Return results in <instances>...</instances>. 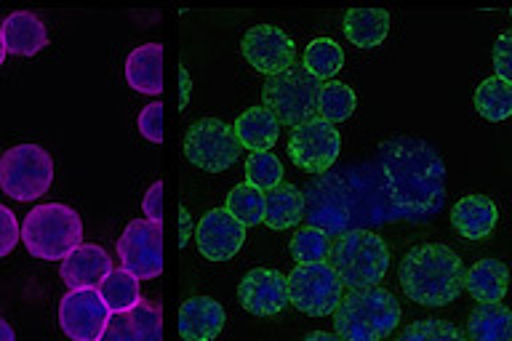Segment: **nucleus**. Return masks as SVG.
<instances>
[{"label": "nucleus", "instance_id": "37", "mask_svg": "<svg viewBox=\"0 0 512 341\" xmlns=\"http://www.w3.org/2000/svg\"><path fill=\"white\" fill-rule=\"evenodd\" d=\"M19 238H22V230H19V222H16L14 211L6 206H0V259L14 251Z\"/></svg>", "mask_w": 512, "mask_h": 341}, {"label": "nucleus", "instance_id": "31", "mask_svg": "<svg viewBox=\"0 0 512 341\" xmlns=\"http://www.w3.org/2000/svg\"><path fill=\"white\" fill-rule=\"evenodd\" d=\"M355 107H358V99H355V91L350 86H344L339 80H328L320 86L318 118H323L326 123H331V126L342 123L355 112Z\"/></svg>", "mask_w": 512, "mask_h": 341}, {"label": "nucleus", "instance_id": "20", "mask_svg": "<svg viewBox=\"0 0 512 341\" xmlns=\"http://www.w3.org/2000/svg\"><path fill=\"white\" fill-rule=\"evenodd\" d=\"M496 219H499L496 203L486 195H467L456 200V206L451 208V227L467 240L488 238L494 232Z\"/></svg>", "mask_w": 512, "mask_h": 341}, {"label": "nucleus", "instance_id": "2", "mask_svg": "<svg viewBox=\"0 0 512 341\" xmlns=\"http://www.w3.org/2000/svg\"><path fill=\"white\" fill-rule=\"evenodd\" d=\"M379 171L400 222H432L446 200V163L430 144L395 136L379 144Z\"/></svg>", "mask_w": 512, "mask_h": 341}, {"label": "nucleus", "instance_id": "19", "mask_svg": "<svg viewBox=\"0 0 512 341\" xmlns=\"http://www.w3.org/2000/svg\"><path fill=\"white\" fill-rule=\"evenodd\" d=\"M224 328L222 304L208 296H192L179 310V336L184 341H214Z\"/></svg>", "mask_w": 512, "mask_h": 341}, {"label": "nucleus", "instance_id": "40", "mask_svg": "<svg viewBox=\"0 0 512 341\" xmlns=\"http://www.w3.org/2000/svg\"><path fill=\"white\" fill-rule=\"evenodd\" d=\"M179 78H182V96H179V104L187 107V104H190V72L182 67V70H179Z\"/></svg>", "mask_w": 512, "mask_h": 341}, {"label": "nucleus", "instance_id": "30", "mask_svg": "<svg viewBox=\"0 0 512 341\" xmlns=\"http://www.w3.org/2000/svg\"><path fill=\"white\" fill-rule=\"evenodd\" d=\"M304 70L315 75L318 80H331L336 72L342 70L344 51L342 46L331 38H315L310 46L304 48Z\"/></svg>", "mask_w": 512, "mask_h": 341}, {"label": "nucleus", "instance_id": "5", "mask_svg": "<svg viewBox=\"0 0 512 341\" xmlns=\"http://www.w3.org/2000/svg\"><path fill=\"white\" fill-rule=\"evenodd\" d=\"M328 264L344 288H376L390 270V246L371 230H350L331 240Z\"/></svg>", "mask_w": 512, "mask_h": 341}, {"label": "nucleus", "instance_id": "34", "mask_svg": "<svg viewBox=\"0 0 512 341\" xmlns=\"http://www.w3.org/2000/svg\"><path fill=\"white\" fill-rule=\"evenodd\" d=\"M246 179L256 190H275L283 182V163L272 152H251L246 160Z\"/></svg>", "mask_w": 512, "mask_h": 341}, {"label": "nucleus", "instance_id": "23", "mask_svg": "<svg viewBox=\"0 0 512 341\" xmlns=\"http://www.w3.org/2000/svg\"><path fill=\"white\" fill-rule=\"evenodd\" d=\"M507 286H510L507 264L499 262V259H480L467 272L464 291H470V296L478 304H502Z\"/></svg>", "mask_w": 512, "mask_h": 341}, {"label": "nucleus", "instance_id": "44", "mask_svg": "<svg viewBox=\"0 0 512 341\" xmlns=\"http://www.w3.org/2000/svg\"><path fill=\"white\" fill-rule=\"evenodd\" d=\"M6 54H8V51H6V40H3V30H0V64L6 62Z\"/></svg>", "mask_w": 512, "mask_h": 341}, {"label": "nucleus", "instance_id": "39", "mask_svg": "<svg viewBox=\"0 0 512 341\" xmlns=\"http://www.w3.org/2000/svg\"><path fill=\"white\" fill-rule=\"evenodd\" d=\"M142 211L150 222H163V182H155L142 200Z\"/></svg>", "mask_w": 512, "mask_h": 341}, {"label": "nucleus", "instance_id": "29", "mask_svg": "<svg viewBox=\"0 0 512 341\" xmlns=\"http://www.w3.org/2000/svg\"><path fill=\"white\" fill-rule=\"evenodd\" d=\"M99 294H102L104 304L112 315L118 312H128L131 307L142 302V294H139V278H134L131 272H126L123 267L120 270H112L110 278L104 280L99 286Z\"/></svg>", "mask_w": 512, "mask_h": 341}, {"label": "nucleus", "instance_id": "27", "mask_svg": "<svg viewBox=\"0 0 512 341\" xmlns=\"http://www.w3.org/2000/svg\"><path fill=\"white\" fill-rule=\"evenodd\" d=\"M470 341H512V310L504 304H478L467 320Z\"/></svg>", "mask_w": 512, "mask_h": 341}, {"label": "nucleus", "instance_id": "42", "mask_svg": "<svg viewBox=\"0 0 512 341\" xmlns=\"http://www.w3.org/2000/svg\"><path fill=\"white\" fill-rule=\"evenodd\" d=\"M304 341H342L336 334H326V331H312L304 336Z\"/></svg>", "mask_w": 512, "mask_h": 341}, {"label": "nucleus", "instance_id": "1", "mask_svg": "<svg viewBox=\"0 0 512 341\" xmlns=\"http://www.w3.org/2000/svg\"><path fill=\"white\" fill-rule=\"evenodd\" d=\"M302 195L307 227H318L334 238L350 230L400 222L384 187L379 163L318 174L310 179Z\"/></svg>", "mask_w": 512, "mask_h": 341}, {"label": "nucleus", "instance_id": "26", "mask_svg": "<svg viewBox=\"0 0 512 341\" xmlns=\"http://www.w3.org/2000/svg\"><path fill=\"white\" fill-rule=\"evenodd\" d=\"M387 32H390V14L384 8H350L344 14V35L352 46H382Z\"/></svg>", "mask_w": 512, "mask_h": 341}, {"label": "nucleus", "instance_id": "7", "mask_svg": "<svg viewBox=\"0 0 512 341\" xmlns=\"http://www.w3.org/2000/svg\"><path fill=\"white\" fill-rule=\"evenodd\" d=\"M320 86L323 83L304 70V64H294L291 70L264 80L262 107L278 118L280 126L299 128L318 118Z\"/></svg>", "mask_w": 512, "mask_h": 341}, {"label": "nucleus", "instance_id": "11", "mask_svg": "<svg viewBox=\"0 0 512 341\" xmlns=\"http://www.w3.org/2000/svg\"><path fill=\"white\" fill-rule=\"evenodd\" d=\"M120 267L139 280H155L163 272V230L158 222L134 219L118 240Z\"/></svg>", "mask_w": 512, "mask_h": 341}, {"label": "nucleus", "instance_id": "43", "mask_svg": "<svg viewBox=\"0 0 512 341\" xmlns=\"http://www.w3.org/2000/svg\"><path fill=\"white\" fill-rule=\"evenodd\" d=\"M0 341H16L14 328L8 326V323L3 318H0Z\"/></svg>", "mask_w": 512, "mask_h": 341}, {"label": "nucleus", "instance_id": "35", "mask_svg": "<svg viewBox=\"0 0 512 341\" xmlns=\"http://www.w3.org/2000/svg\"><path fill=\"white\" fill-rule=\"evenodd\" d=\"M398 341H470L462 328L440 318L416 320L398 336Z\"/></svg>", "mask_w": 512, "mask_h": 341}, {"label": "nucleus", "instance_id": "22", "mask_svg": "<svg viewBox=\"0 0 512 341\" xmlns=\"http://www.w3.org/2000/svg\"><path fill=\"white\" fill-rule=\"evenodd\" d=\"M6 51L14 56H35L40 48L48 46L46 24L40 22L32 11H14L0 24Z\"/></svg>", "mask_w": 512, "mask_h": 341}, {"label": "nucleus", "instance_id": "3", "mask_svg": "<svg viewBox=\"0 0 512 341\" xmlns=\"http://www.w3.org/2000/svg\"><path fill=\"white\" fill-rule=\"evenodd\" d=\"M400 288L411 302L422 307H448L467 283L462 259L443 243H422L403 256L398 270Z\"/></svg>", "mask_w": 512, "mask_h": 341}, {"label": "nucleus", "instance_id": "24", "mask_svg": "<svg viewBox=\"0 0 512 341\" xmlns=\"http://www.w3.org/2000/svg\"><path fill=\"white\" fill-rule=\"evenodd\" d=\"M235 136L243 150L251 152H270L278 144L280 123L270 110L264 107H251L235 120Z\"/></svg>", "mask_w": 512, "mask_h": 341}, {"label": "nucleus", "instance_id": "12", "mask_svg": "<svg viewBox=\"0 0 512 341\" xmlns=\"http://www.w3.org/2000/svg\"><path fill=\"white\" fill-rule=\"evenodd\" d=\"M342 152V136L331 123L315 118L304 126L294 128L288 136V155L296 168L307 174H326Z\"/></svg>", "mask_w": 512, "mask_h": 341}, {"label": "nucleus", "instance_id": "8", "mask_svg": "<svg viewBox=\"0 0 512 341\" xmlns=\"http://www.w3.org/2000/svg\"><path fill=\"white\" fill-rule=\"evenodd\" d=\"M54 182V160L38 144H16L0 158V190L27 203L46 195Z\"/></svg>", "mask_w": 512, "mask_h": 341}, {"label": "nucleus", "instance_id": "16", "mask_svg": "<svg viewBox=\"0 0 512 341\" xmlns=\"http://www.w3.org/2000/svg\"><path fill=\"white\" fill-rule=\"evenodd\" d=\"M238 302L256 318H275L291 304L288 278L275 270H251L240 280Z\"/></svg>", "mask_w": 512, "mask_h": 341}, {"label": "nucleus", "instance_id": "25", "mask_svg": "<svg viewBox=\"0 0 512 341\" xmlns=\"http://www.w3.org/2000/svg\"><path fill=\"white\" fill-rule=\"evenodd\" d=\"M304 219V195L294 184L280 182L264 192V224L270 230H291Z\"/></svg>", "mask_w": 512, "mask_h": 341}, {"label": "nucleus", "instance_id": "14", "mask_svg": "<svg viewBox=\"0 0 512 341\" xmlns=\"http://www.w3.org/2000/svg\"><path fill=\"white\" fill-rule=\"evenodd\" d=\"M110 315L99 288L70 291L59 304V326L72 341H99Z\"/></svg>", "mask_w": 512, "mask_h": 341}, {"label": "nucleus", "instance_id": "4", "mask_svg": "<svg viewBox=\"0 0 512 341\" xmlns=\"http://www.w3.org/2000/svg\"><path fill=\"white\" fill-rule=\"evenodd\" d=\"M398 323V299L379 286L347 291L334 312V331L342 341H384Z\"/></svg>", "mask_w": 512, "mask_h": 341}, {"label": "nucleus", "instance_id": "6", "mask_svg": "<svg viewBox=\"0 0 512 341\" xmlns=\"http://www.w3.org/2000/svg\"><path fill=\"white\" fill-rule=\"evenodd\" d=\"M22 243L35 259L59 262L83 246V222L64 203H46L24 216Z\"/></svg>", "mask_w": 512, "mask_h": 341}, {"label": "nucleus", "instance_id": "36", "mask_svg": "<svg viewBox=\"0 0 512 341\" xmlns=\"http://www.w3.org/2000/svg\"><path fill=\"white\" fill-rule=\"evenodd\" d=\"M139 134L152 144L163 142V104L152 102L139 112Z\"/></svg>", "mask_w": 512, "mask_h": 341}, {"label": "nucleus", "instance_id": "18", "mask_svg": "<svg viewBox=\"0 0 512 341\" xmlns=\"http://www.w3.org/2000/svg\"><path fill=\"white\" fill-rule=\"evenodd\" d=\"M112 259L107 256L102 246H94V243H83L72 251L67 259L62 262V275L64 286L70 291H86V288H99L104 280L110 278Z\"/></svg>", "mask_w": 512, "mask_h": 341}, {"label": "nucleus", "instance_id": "38", "mask_svg": "<svg viewBox=\"0 0 512 341\" xmlns=\"http://www.w3.org/2000/svg\"><path fill=\"white\" fill-rule=\"evenodd\" d=\"M494 70L496 78L512 83V30L502 32L494 43Z\"/></svg>", "mask_w": 512, "mask_h": 341}, {"label": "nucleus", "instance_id": "10", "mask_svg": "<svg viewBox=\"0 0 512 341\" xmlns=\"http://www.w3.org/2000/svg\"><path fill=\"white\" fill-rule=\"evenodd\" d=\"M342 280L328 262L296 264L288 275V296L296 310L310 318H328L342 304Z\"/></svg>", "mask_w": 512, "mask_h": 341}, {"label": "nucleus", "instance_id": "28", "mask_svg": "<svg viewBox=\"0 0 512 341\" xmlns=\"http://www.w3.org/2000/svg\"><path fill=\"white\" fill-rule=\"evenodd\" d=\"M475 110L480 118L502 123L512 118V83L502 78H486L475 91Z\"/></svg>", "mask_w": 512, "mask_h": 341}, {"label": "nucleus", "instance_id": "41", "mask_svg": "<svg viewBox=\"0 0 512 341\" xmlns=\"http://www.w3.org/2000/svg\"><path fill=\"white\" fill-rule=\"evenodd\" d=\"M179 214H182V238H179V246H187V240H190V214H187V208H179Z\"/></svg>", "mask_w": 512, "mask_h": 341}, {"label": "nucleus", "instance_id": "17", "mask_svg": "<svg viewBox=\"0 0 512 341\" xmlns=\"http://www.w3.org/2000/svg\"><path fill=\"white\" fill-rule=\"evenodd\" d=\"M99 341H163V310L160 302H142L128 312L110 315Z\"/></svg>", "mask_w": 512, "mask_h": 341}, {"label": "nucleus", "instance_id": "45", "mask_svg": "<svg viewBox=\"0 0 512 341\" xmlns=\"http://www.w3.org/2000/svg\"><path fill=\"white\" fill-rule=\"evenodd\" d=\"M510 16H512V11H510Z\"/></svg>", "mask_w": 512, "mask_h": 341}, {"label": "nucleus", "instance_id": "32", "mask_svg": "<svg viewBox=\"0 0 512 341\" xmlns=\"http://www.w3.org/2000/svg\"><path fill=\"white\" fill-rule=\"evenodd\" d=\"M331 235L318 227H302L296 232L291 243H288V251H291V259L296 264H320L328 262V254H331Z\"/></svg>", "mask_w": 512, "mask_h": 341}, {"label": "nucleus", "instance_id": "15", "mask_svg": "<svg viewBox=\"0 0 512 341\" xmlns=\"http://www.w3.org/2000/svg\"><path fill=\"white\" fill-rule=\"evenodd\" d=\"M195 243L208 262H227L246 243V227L227 208H214L198 222Z\"/></svg>", "mask_w": 512, "mask_h": 341}, {"label": "nucleus", "instance_id": "21", "mask_svg": "<svg viewBox=\"0 0 512 341\" xmlns=\"http://www.w3.org/2000/svg\"><path fill=\"white\" fill-rule=\"evenodd\" d=\"M126 80L136 94L158 96L163 91V46L144 43L126 59Z\"/></svg>", "mask_w": 512, "mask_h": 341}, {"label": "nucleus", "instance_id": "13", "mask_svg": "<svg viewBox=\"0 0 512 341\" xmlns=\"http://www.w3.org/2000/svg\"><path fill=\"white\" fill-rule=\"evenodd\" d=\"M240 51H243V59L267 78L291 70L296 64L294 40L272 24L251 27L240 40Z\"/></svg>", "mask_w": 512, "mask_h": 341}, {"label": "nucleus", "instance_id": "33", "mask_svg": "<svg viewBox=\"0 0 512 341\" xmlns=\"http://www.w3.org/2000/svg\"><path fill=\"white\" fill-rule=\"evenodd\" d=\"M227 211L238 219L243 227L264 224V192L251 184H235L227 195Z\"/></svg>", "mask_w": 512, "mask_h": 341}, {"label": "nucleus", "instance_id": "9", "mask_svg": "<svg viewBox=\"0 0 512 341\" xmlns=\"http://www.w3.org/2000/svg\"><path fill=\"white\" fill-rule=\"evenodd\" d=\"M240 150L243 147L235 136V128L227 126L224 120L200 118L184 134V158L208 174H222L235 166Z\"/></svg>", "mask_w": 512, "mask_h": 341}]
</instances>
